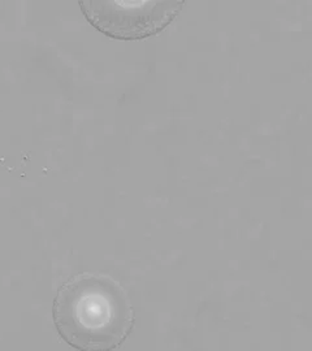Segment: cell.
<instances>
[{"label":"cell","instance_id":"cell-1","mask_svg":"<svg viewBox=\"0 0 312 351\" xmlns=\"http://www.w3.org/2000/svg\"><path fill=\"white\" fill-rule=\"evenodd\" d=\"M52 317L60 337L81 351L115 350L134 326L124 289L112 278L94 274L77 275L59 289Z\"/></svg>","mask_w":312,"mask_h":351},{"label":"cell","instance_id":"cell-2","mask_svg":"<svg viewBox=\"0 0 312 351\" xmlns=\"http://www.w3.org/2000/svg\"><path fill=\"white\" fill-rule=\"evenodd\" d=\"M184 0H85L81 11L107 37L141 40L159 34L180 14Z\"/></svg>","mask_w":312,"mask_h":351}]
</instances>
